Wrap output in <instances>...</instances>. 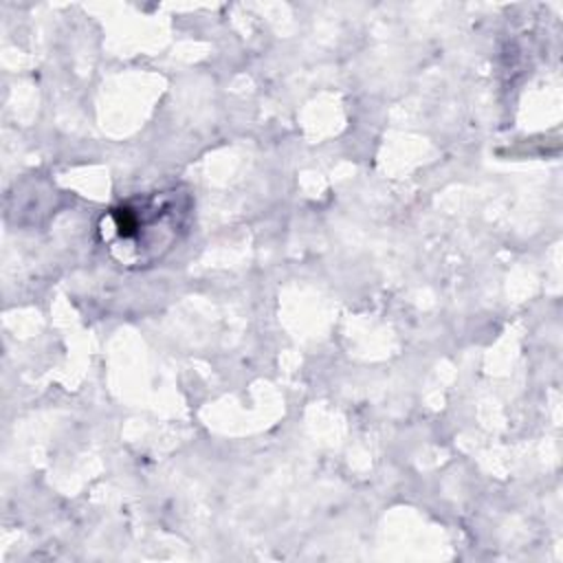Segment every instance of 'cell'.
Wrapping results in <instances>:
<instances>
[{"label":"cell","instance_id":"cell-1","mask_svg":"<svg viewBox=\"0 0 563 563\" xmlns=\"http://www.w3.org/2000/svg\"><path fill=\"white\" fill-rule=\"evenodd\" d=\"M189 218L191 196L183 187H169L112 207L99 222V238L117 264L143 268L178 244Z\"/></svg>","mask_w":563,"mask_h":563}]
</instances>
